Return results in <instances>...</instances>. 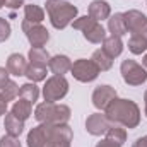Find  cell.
Here are the masks:
<instances>
[{"label":"cell","mask_w":147,"mask_h":147,"mask_svg":"<svg viewBox=\"0 0 147 147\" xmlns=\"http://www.w3.org/2000/svg\"><path fill=\"white\" fill-rule=\"evenodd\" d=\"M74 139V130L65 125L39 123L28 134V147H70Z\"/></svg>","instance_id":"cell-1"},{"label":"cell","mask_w":147,"mask_h":147,"mask_svg":"<svg viewBox=\"0 0 147 147\" xmlns=\"http://www.w3.org/2000/svg\"><path fill=\"white\" fill-rule=\"evenodd\" d=\"M105 115L110 120V123L121 125L125 128H137L140 125V118H142L140 108L135 101L118 98V96L106 106Z\"/></svg>","instance_id":"cell-2"},{"label":"cell","mask_w":147,"mask_h":147,"mask_svg":"<svg viewBox=\"0 0 147 147\" xmlns=\"http://www.w3.org/2000/svg\"><path fill=\"white\" fill-rule=\"evenodd\" d=\"M46 12L50 17V22L55 29H65L69 24H72L77 19L79 9L67 0H46Z\"/></svg>","instance_id":"cell-3"},{"label":"cell","mask_w":147,"mask_h":147,"mask_svg":"<svg viewBox=\"0 0 147 147\" xmlns=\"http://www.w3.org/2000/svg\"><path fill=\"white\" fill-rule=\"evenodd\" d=\"M72 116V111L67 105H58V103H48L43 101L39 103L34 110V118L39 123H51V125H65L69 123Z\"/></svg>","instance_id":"cell-4"},{"label":"cell","mask_w":147,"mask_h":147,"mask_svg":"<svg viewBox=\"0 0 147 147\" xmlns=\"http://www.w3.org/2000/svg\"><path fill=\"white\" fill-rule=\"evenodd\" d=\"M72 28L82 31L84 38L89 43H94V45L103 43V39L106 38V29L103 28V24L99 21L92 19L91 16H80V17H77L72 22Z\"/></svg>","instance_id":"cell-5"},{"label":"cell","mask_w":147,"mask_h":147,"mask_svg":"<svg viewBox=\"0 0 147 147\" xmlns=\"http://www.w3.org/2000/svg\"><path fill=\"white\" fill-rule=\"evenodd\" d=\"M69 92V80L65 75H51L43 86V98L48 103H57L63 99Z\"/></svg>","instance_id":"cell-6"},{"label":"cell","mask_w":147,"mask_h":147,"mask_svg":"<svg viewBox=\"0 0 147 147\" xmlns=\"http://www.w3.org/2000/svg\"><path fill=\"white\" fill-rule=\"evenodd\" d=\"M120 74H121V79L125 84L128 86H142L147 80V70L144 65L137 63L135 60H123L121 65H120Z\"/></svg>","instance_id":"cell-7"},{"label":"cell","mask_w":147,"mask_h":147,"mask_svg":"<svg viewBox=\"0 0 147 147\" xmlns=\"http://www.w3.org/2000/svg\"><path fill=\"white\" fill-rule=\"evenodd\" d=\"M70 72H72L74 79L75 80H79V82H92V80H96L98 79V75H99V69L94 65V62L89 58H79V60H75L72 62V69H70Z\"/></svg>","instance_id":"cell-8"},{"label":"cell","mask_w":147,"mask_h":147,"mask_svg":"<svg viewBox=\"0 0 147 147\" xmlns=\"http://www.w3.org/2000/svg\"><path fill=\"white\" fill-rule=\"evenodd\" d=\"M24 34L28 38V41L31 43V46H45L50 41V33L43 24H34L29 21H22L21 24Z\"/></svg>","instance_id":"cell-9"},{"label":"cell","mask_w":147,"mask_h":147,"mask_svg":"<svg viewBox=\"0 0 147 147\" xmlns=\"http://www.w3.org/2000/svg\"><path fill=\"white\" fill-rule=\"evenodd\" d=\"M125 16V24H127V31L132 34H140L147 39V16L142 14L140 10H127L123 12Z\"/></svg>","instance_id":"cell-10"},{"label":"cell","mask_w":147,"mask_h":147,"mask_svg":"<svg viewBox=\"0 0 147 147\" xmlns=\"http://www.w3.org/2000/svg\"><path fill=\"white\" fill-rule=\"evenodd\" d=\"M116 96H118V94H116V89H115L113 86H110V84H103V86H98V87L92 91L91 101H92L94 108L105 111L106 106L110 105Z\"/></svg>","instance_id":"cell-11"},{"label":"cell","mask_w":147,"mask_h":147,"mask_svg":"<svg viewBox=\"0 0 147 147\" xmlns=\"http://www.w3.org/2000/svg\"><path fill=\"white\" fill-rule=\"evenodd\" d=\"M110 120L106 118L105 113H92L87 116L86 120V130L89 135H94V137H101L106 134V130L110 128Z\"/></svg>","instance_id":"cell-12"},{"label":"cell","mask_w":147,"mask_h":147,"mask_svg":"<svg viewBox=\"0 0 147 147\" xmlns=\"http://www.w3.org/2000/svg\"><path fill=\"white\" fill-rule=\"evenodd\" d=\"M28 67H29V62H28V58L22 57L21 53H12V55H9V58H7V67H5V69L9 70L10 75L22 77V75H26Z\"/></svg>","instance_id":"cell-13"},{"label":"cell","mask_w":147,"mask_h":147,"mask_svg":"<svg viewBox=\"0 0 147 147\" xmlns=\"http://www.w3.org/2000/svg\"><path fill=\"white\" fill-rule=\"evenodd\" d=\"M48 69L51 70L53 75H65L72 69V60L67 55H55L48 62Z\"/></svg>","instance_id":"cell-14"},{"label":"cell","mask_w":147,"mask_h":147,"mask_svg":"<svg viewBox=\"0 0 147 147\" xmlns=\"http://www.w3.org/2000/svg\"><path fill=\"white\" fill-rule=\"evenodd\" d=\"M87 16H91L92 19L101 22L111 16V5L106 0H92L89 3V14Z\"/></svg>","instance_id":"cell-15"},{"label":"cell","mask_w":147,"mask_h":147,"mask_svg":"<svg viewBox=\"0 0 147 147\" xmlns=\"http://www.w3.org/2000/svg\"><path fill=\"white\" fill-rule=\"evenodd\" d=\"M108 31L113 36H123L127 34V24H125V16L123 12H115L108 17Z\"/></svg>","instance_id":"cell-16"},{"label":"cell","mask_w":147,"mask_h":147,"mask_svg":"<svg viewBox=\"0 0 147 147\" xmlns=\"http://www.w3.org/2000/svg\"><path fill=\"white\" fill-rule=\"evenodd\" d=\"M3 116H5V120H3V128H5V132H7L9 135H12V137H19V135L24 132V121L19 120L12 111H10V113H5Z\"/></svg>","instance_id":"cell-17"},{"label":"cell","mask_w":147,"mask_h":147,"mask_svg":"<svg viewBox=\"0 0 147 147\" xmlns=\"http://www.w3.org/2000/svg\"><path fill=\"white\" fill-rule=\"evenodd\" d=\"M50 53L43 48V46H31V50L28 51V62L31 65H39V67H48L50 62Z\"/></svg>","instance_id":"cell-18"},{"label":"cell","mask_w":147,"mask_h":147,"mask_svg":"<svg viewBox=\"0 0 147 147\" xmlns=\"http://www.w3.org/2000/svg\"><path fill=\"white\" fill-rule=\"evenodd\" d=\"M103 50L110 55L111 58H116V57H120L121 55V51H123V41H121V38L120 36H106L103 39Z\"/></svg>","instance_id":"cell-19"},{"label":"cell","mask_w":147,"mask_h":147,"mask_svg":"<svg viewBox=\"0 0 147 147\" xmlns=\"http://www.w3.org/2000/svg\"><path fill=\"white\" fill-rule=\"evenodd\" d=\"M91 60H92V62H94V65L99 69V72H106V70H110L111 67H113V58H111V57L105 51V50H103V48L94 50V53H92Z\"/></svg>","instance_id":"cell-20"},{"label":"cell","mask_w":147,"mask_h":147,"mask_svg":"<svg viewBox=\"0 0 147 147\" xmlns=\"http://www.w3.org/2000/svg\"><path fill=\"white\" fill-rule=\"evenodd\" d=\"M10 111H12L19 120L26 121V120L33 115V103H29V101H26V99L19 98V99L12 105V110H10Z\"/></svg>","instance_id":"cell-21"},{"label":"cell","mask_w":147,"mask_h":147,"mask_svg":"<svg viewBox=\"0 0 147 147\" xmlns=\"http://www.w3.org/2000/svg\"><path fill=\"white\" fill-rule=\"evenodd\" d=\"M105 135H106L108 140L115 142V144H118V146H123V144L127 142V128L121 127V125H115V123H111L110 128L106 130Z\"/></svg>","instance_id":"cell-22"},{"label":"cell","mask_w":147,"mask_h":147,"mask_svg":"<svg viewBox=\"0 0 147 147\" xmlns=\"http://www.w3.org/2000/svg\"><path fill=\"white\" fill-rule=\"evenodd\" d=\"M43 19H45V10L39 5H34V3L24 5V21L34 22V24H41Z\"/></svg>","instance_id":"cell-23"},{"label":"cell","mask_w":147,"mask_h":147,"mask_svg":"<svg viewBox=\"0 0 147 147\" xmlns=\"http://www.w3.org/2000/svg\"><path fill=\"white\" fill-rule=\"evenodd\" d=\"M19 98L29 101V103H36L38 98H39V87H38L34 82H26L19 87Z\"/></svg>","instance_id":"cell-24"},{"label":"cell","mask_w":147,"mask_h":147,"mask_svg":"<svg viewBox=\"0 0 147 147\" xmlns=\"http://www.w3.org/2000/svg\"><path fill=\"white\" fill-rule=\"evenodd\" d=\"M128 50L134 55H142L147 51V39L140 34H132L128 39Z\"/></svg>","instance_id":"cell-25"},{"label":"cell","mask_w":147,"mask_h":147,"mask_svg":"<svg viewBox=\"0 0 147 147\" xmlns=\"http://www.w3.org/2000/svg\"><path fill=\"white\" fill-rule=\"evenodd\" d=\"M46 75H48V67H39V65H31L28 67L26 70V77L29 79V82H41V80H46Z\"/></svg>","instance_id":"cell-26"},{"label":"cell","mask_w":147,"mask_h":147,"mask_svg":"<svg viewBox=\"0 0 147 147\" xmlns=\"http://www.w3.org/2000/svg\"><path fill=\"white\" fill-rule=\"evenodd\" d=\"M19 87H21V86H17L14 80H7V82L0 87V94H2L3 99L9 103V101L16 99V98L19 96Z\"/></svg>","instance_id":"cell-27"},{"label":"cell","mask_w":147,"mask_h":147,"mask_svg":"<svg viewBox=\"0 0 147 147\" xmlns=\"http://www.w3.org/2000/svg\"><path fill=\"white\" fill-rule=\"evenodd\" d=\"M10 34H12V28H10L9 21L5 17H0V43L7 41L10 38Z\"/></svg>","instance_id":"cell-28"},{"label":"cell","mask_w":147,"mask_h":147,"mask_svg":"<svg viewBox=\"0 0 147 147\" xmlns=\"http://www.w3.org/2000/svg\"><path fill=\"white\" fill-rule=\"evenodd\" d=\"M0 147H22L19 137H12V135H3L0 139Z\"/></svg>","instance_id":"cell-29"},{"label":"cell","mask_w":147,"mask_h":147,"mask_svg":"<svg viewBox=\"0 0 147 147\" xmlns=\"http://www.w3.org/2000/svg\"><path fill=\"white\" fill-rule=\"evenodd\" d=\"M22 5H26L24 0H5V7H7V9H12V10L21 9Z\"/></svg>","instance_id":"cell-30"},{"label":"cell","mask_w":147,"mask_h":147,"mask_svg":"<svg viewBox=\"0 0 147 147\" xmlns=\"http://www.w3.org/2000/svg\"><path fill=\"white\" fill-rule=\"evenodd\" d=\"M9 75H10V74H9V70H7L5 67H0V87H2L7 80H10Z\"/></svg>","instance_id":"cell-31"},{"label":"cell","mask_w":147,"mask_h":147,"mask_svg":"<svg viewBox=\"0 0 147 147\" xmlns=\"http://www.w3.org/2000/svg\"><path fill=\"white\" fill-rule=\"evenodd\" d=\"M96 147H121V146H118V144L111 142V140H108V139H103L101 142H98V146H96Z\"/></svg>","instance_id":"cell-32"},{"label":"cell","mask_w":147,"mask_h":147,"mask_svg":"<svg viewBox=\"0 0 147 147\" xmlns=\"http://www.w3.org/2000/svg\"><path fill=\"white\" fill-rule=\"evenodd\" d=\"M7 106H9V103H7V101L3 99V96L0 94V116L7 113Z\"/></svg>","instance_id":"cell-33"},{"label":"cell","mask_w":147,"mask_h":147,"mask_svg":"<svg viewBox=\"0 0 147 147\" xmlns=\"http://www.w3.org/2000/svg\"><path fill=\"white\" fill-rule=\"evenodd\" d=\"M132 147H147V140L146 137H139L134 144H132Z\"/></svg>","instance_id":"cell-34"},{"label":"cell","mask_w":147,"mask_h":147,"mask_svg":"<svg viewBox=\"0 0 147 147\" xmlns=\"http://www.w3.org/2000/svg\"><path fill=\"white\" fill-rule=\"evenodd\" d=\"M142 65H144V67L147 69V51L144 53V57H142Z\"/></svg>","instance_id":"cell-35"},{"label":"cell","mask_w":147,"mask_h":147,"mask_svg":"<svg viewBox=\"0 0 147 147\" xmlns=\"http://www.w3.org/2000/svg\"><path fill=\"white\" fill-rule=\"evenodd\" d=\"M144 101H146V116H147V91L144 92Z\"/></svg>","instance_id":"cell-36"},{"label":"cell","mask_w":147,"mask_h":147,"mask_svg":"<svg viewBox=\"0 0 147 147\" xmlns=\"http://www.w3.org/2000/svg\"><path fill=\"white\" fill-rule=\"evenodd\" d=\"M3 5H5V0H0V9H2Z\"/></svg>","instance_id":"cell-37"},{"label":"cell","mask_w":147,"mask_h":147,"mask_svg":"<svg viewBox=\"0 0 147 147\" xmlns=\"http://www.w3.org/2000/svg\"><path fill=\"white\" fill-rule=\"evenodd\" d=\"M146 140H147V135H146Z\"/></svg>","instance_id":"cell-38"}]
</instances>
